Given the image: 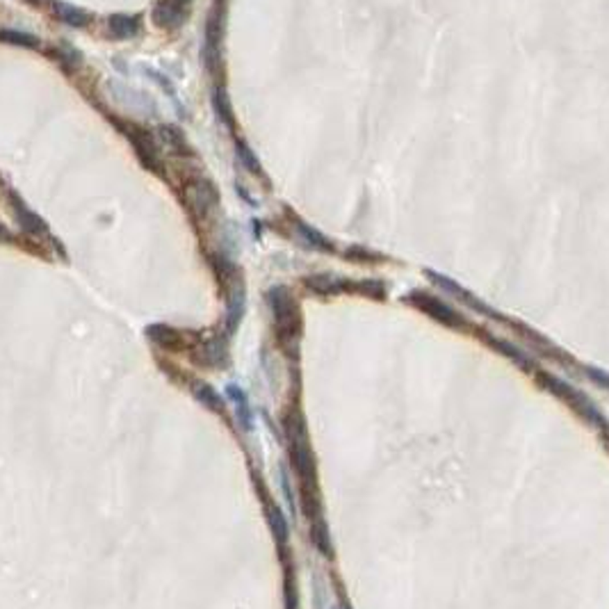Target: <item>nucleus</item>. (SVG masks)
I'll list each match as a JSON object with an SVG mask.
<instances>
[{"mask_svg": "<svg viewBox=\"0 0 609 609\" xmlns=\"http://www.w3.org/2000/svg\"><path fill=\"white\" fill-rule=\"evenodd\" d=\"M112 23L114 26H121L119 33H114L116 37H132V35H137V30H139V21L130 19V17H114Z\"/></svg>", "mask_w": 609, "mask_h": 609, "instance_id": "1", "label": "nucleus"}]
</instances>
